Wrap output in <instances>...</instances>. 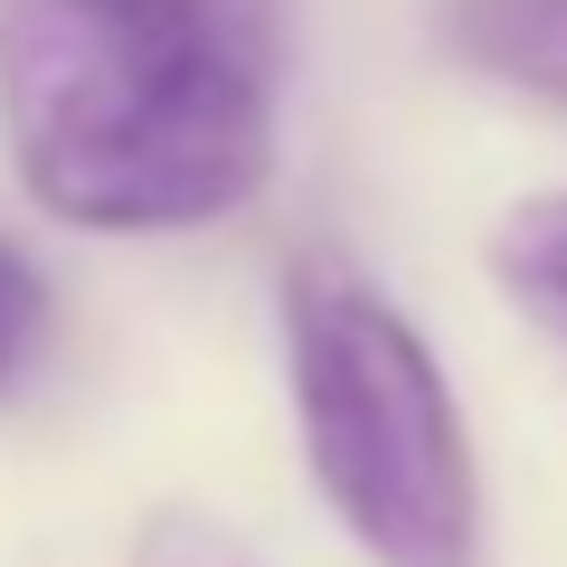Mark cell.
<instances>
[{
  "label": "cell",
  "mask_w": 567,
  "mask_h": 567,
  "mask_svg": "<svg viewBox=\"0 0 567 567\" xmlns=\"http://www.w3.org/2000/svg\"><path fill=\"white\" fill-rule=\"evenodd\" d=\"M0 142L66 227H208L275 171V58L171 0H0Z\"/></svg>",
  "instance_id": "obj_1"
},
{
  "label": "cell",
  "mask_w": 567,
  "mask_h": 567,
  "mask_svg": "<svg viewBox=\"0 0 567 567\" xmlns=\"http://www.w3.org/2000/svg\"><path fill=\"white\" fill-rule=\"evenodd\" d=\"M284 379L312 492L369 567H483V473L454 379L341 256L284 265Z\"/></svg>",
  "instance_id": "obj_2"
},
{
  "label": "cell",
  "mask_w": 567,
  "mask_h": 567,
  "mask_svg": "<svg viewBox=\"0 0 567 567\" xmlns=\"http://www.w3.org/2000/svg\"><path fill=\"white\" fill-rule=\"evenodd\" d=\"M435 29L473 76L567 104V0H445Z\"/></svg>",
  "instance_id": "obj_3"
},
{
  "label": "cell",
  "mask_w": 567,
  "mask_h": 567,
  "mask_svg": "<svg viewBox=\"0 0 567 567\" xmlns=\"http://www.w3.org/2000/svg\"><path fill=\"white\" fill-rule=\"evenodd\" d=\"M492 284L567 350V189H539L492 227Z\"/></svg>",
  "instance_id": "obj_4"
},
{
  "label": "cell",
  "mask_w": 567,
  "mask_h": 567,
  "mask_svg": "<svg viewBox=\"0 0 567 567\" xmlns=\"http://www.w3.org/2000/svg\"><path fill=\"white\" fill-rule=\"evenodd\" d=\"M39 341H48V284H39V265H29L20 246L0 237V398L29 379Z\"/></svg>",
  "instance_id": "obj_5"
},
{
  "label": "cell",
  "mask_w": 567,
  "mask_h": 567,
  "mask_svg": "<svg viewBox=\"0 0 567 567\" xmlns=\"http://www.w3.org/2000/svg\"><path fill=\"white\" fill-rule=\"evenodd\" d=\"M123 567H256V558H246L208 511H181V502H171V511H152V520L133 529V558H123Z\"/></svg>",
  "instance_id": "obj_6"
},
{
  "label": "cell",
  "mask_w": 567,
  "mask_h": 567,
  "mask_svg": "<svg viewBox=\"0 0 567 567\" xmlns=\"http://www.w3.org/2000/svg\"><path fill=\"white\" fill-rule=\"evenodd\" d=\"M171 10H189V20H208V29H227V39L284 58V0H171Z\"/></svg>",
  "instance_id": "obj_7"
}]
</instances>
